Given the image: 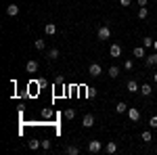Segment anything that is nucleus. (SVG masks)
<instances>
[{
    "mask_svg": "<svg viewBox=\"0 0 157 155\" xmlns=\"http://www.w3.org/2000/svg\"><path fill=\"white\" fill-rule=\"evenodd\" d=\"M40 115H42L44 119H52L55 113H52V109H42V111H40Z\"/></svg>",
    "mask_w": 157,
    "mask_h": 155,
    "instance_id": "aec40b11",
    "label": "nucleus"
},
{
    "mask_svg": "<svg viewBox=\"0 0 157 155\" xmlns=\"http://www.w3.org/2000/svg\"><path fill=\"white\" fill-rule=\"evenodd\" d=\"M151 92H153V88H151V84H143V86H140V95H143V96H149Z\"/></svg>",
    "mask_w": 157,
    "mask_h": 155,
    "instance_id": "dca6fc26",
    "label": "nucleus"
},
{
    "mask_svg": "<svg viewBox=\"0 0 157 155\" xmlns=\"http://www.w3.org/2000/svg\"><path fill=\"white\" fill-rule=\"evenodd\" d=\"M88 151H90V153H101V151H103V143H101V141H90V143H88Z\"/></svg>",
    "mask_w": 157,
    "mask_h": 155,
    "instance_id": "7ed1b4c3",
    "label": "nucleus"
},
{
    "mask_svg": "<svg viewBox=\"0 0 157 155\" xmlns=\"http://www.w3.org/2000/svg\"><path fill=\"white\" fill-rule=\"evenodd\" d=\"M6 15H9V17H17V15H19V6H17V4H9V6H6Z\"/></svg>",
    "mask_w": 157,
    "mask_h": 155,
    "instance_id": "ddd939ff",
    "label": "nucleus"
},
{
    "mask_svg": "<svg viewBox=\"0 0 157 155\" xmlns=\"http://www.w3.org/2000/svg\"><path fill=\"white\" fill-rule=\"evenodd\" d=\"M138 6H147V0H138Z\"/></svg>",
    "mask_w": 157,
    "mask_h": 155,
    "instance_id": "7c9ffc66",
    "label": "nucleus"
},
{
    "mask_svg": "<svg viewBox=\"0 0 157 155\" xmlns=\"http://www.w3.org/2000/svg\"><path fill=\"white\" fill-rule=\"evenodd\" d=\"M40 147H42V141H36V138L29 141V149H32V151H36V149H40Z\"/></svg>",
    "mask_w": 157,
    "mask_h": 155,
    "instance_id": "b1692460",
    "label": "nucleus"
},
{
    "mask_svg": "<svg viewBox=\"0 0 157 155\" xmlns=\"http://www.w3.org/2000/svg\"><path fill=\"white\" fill-rule=\"evenodd\" d=\"M65 153H67V155H80V147H75V145H69V147L65 149Z\"/></svg>",
    "mask_w": 157,
    "mask_h": 155,
    "instance_id": "f3484780",
    "label": "nucleus"
},
{
    "mask_svg": "<svg viewBox=\"0 0 157 155\" xmlns=\"http://www.w3.org/2000/svg\"><path fill=\"white\" fill-rule=\"evenodd\" d=\"M153 82H155V84H157V72H155V73H153Z\"/></svg>",
    "mask_w": 157,
    "mask_h": 155,
    "instance_id": "2f4dec72",
    "label": "nucleus"
},
{
    "mask_svg": "<svg viewBox=\"0 0 157 155\" xmlns=\"http://www.w3.org/2000/svg\"><path fill=\"white\" fill-rule=\"evenodd\" d=\"M111 38V27L109 25H101L97 32V40H101V42H105V40H109Z\"/></svg>",
    "mask_w": 157,
    "mask_h": 155,
    "instance_id": "f257e3e1",
    "label": "nucleus"
},
{
    "mask_svg": "<svg viewBox=\"0 0 157 155\" xmlns=\"http://www.w3.org/2000/svg\"><path fill=\"white\" fill-rule=\"evenodd\" d=\"M42 149H46V151L50 149V141H48V138H44V141H42Z\"/></svg>",
    "mask_w": 157,
    "mask_h": 155,
    "instance_id": "cd10ccee",
    "label": "nucleus"
},
{
    "mask_svg": "<svg viewBox=\"0 0 157 155\" xmlns=\"http://www.w3.org/2000/svg\"><path fill=\"white\" fill-rule=\"evenodd\" d=\"M38 67H40V65H38L36 59H29L27 63H25V72L27 73H38Z\"/></svg>",
    "mask_w": 157,
    "mask_h": 155,
    "instance_id": "20e7f679",
    "label": "nucleus"
},
{
    "mask_svg": "<svg viewBox=\"0 0 157 155\" xmlns=\"http://www.w3.org/2000/svg\"><path fill=\"white\" fill-rule=\"evenodd\" d=\"M126 113H128V118H130V122H134V124H136V122L140 119V111H138L136 107H128V111H126Z\"/></svg>",
    "mask_w": 157,
    "mask_h": 155,
    "instance_id": "39448f33",
    "label": "nucleus"
},
{
    "mask_svg": "<svg viewBox=\"0 0 157 155\" xmlns=\"http://www.w3.org/2000/svg\"><path fill=\"white\" fill-rule=\"evenodd\" d=\"M105 151H107V153H117V143H113V141H109L107 145H105Z\"/></svg>",
    "mask_w": 157,
    "mask_h": 155,
    "instance_id": "2eb2a0df",
    "label": "nucleus"
},
{
    "mask_svg": "<svg viewBox=\"0 0 157 155\" xmlns=\"http://www.w3.org/2000/svg\"><path fill=\"white\" fill-rule=\"evenodd\" d=\"M46 57H48L50 61H57L61 57V52H59V48H48L46 50Z\"/></svg>",
    "mask_w": 157,
    "mask_h": 155,
    "instance_id": "1a4fd4ad",
    "label": "nucleus"
},
{
    "mask_svg": "<svg viewBox=\"0 0 157 155\" xmlns=\"http://www.w3.org/2000/svg\"><path fill=\"white\" fill-rule=\"evenodd\" d=\"M124 69H128V72L134 69V61L132 59H126V61H124Z\"/></svg>",
    "mask_w": 157,
    "mask_h": 155,
    "instance_id": "a878e982",
    "label": "nucleus"
},
{
    "mask_svg": "<svg viewBox=\"0 0 157 155\" xmlns=\"http://www.w3.org/2000/svg\"><path fill=\"white\" fill-rule=\"evenodd\" d=\"M128 92H140V86H138V82L136 80H128Z\"/></svg>",
    "mask_w": 157,
    "mask_h": 155,
    "instance_id": "9d476101",
    "label": "nucleus"
},
{
    "mask_svg": "<svg viewBox=\"0 0 157 155\" xmlns=\"http://www.w3.org/2000/svg\"><path fill=\"white\" fill-rule=\"evenodd\" d=\"M147 17H149V9L147 6H140L138 9V19H147Z\"/></svg>",
    "mask_w": 157,
    "mask_h": 155,
    "instance_id": "412c9836",
    "label": "nucleus"
},
{
    "mask_svg": "<svg viewBox=\"0 0 157 155\" xmlns=\"http://www.w3.org/2000/svg\"><path fill=\"white\" fill-rule=\"evenodd\" d=\"M107 73H109V78H117L120 76V67H115V65H111L107 69Z\"/></svg>",
    "mask_w": 157,
    "mask_h": 155,
    "instance_id": "a211bd4d",
    "label": "nucleus"
},
{
    "mask_svg": "<svg viewBox=\"0 0 157 155\" xmlns=\"http://www.w3.org/2000/svg\"><path fill=\"white\" fill-rule=\"evenodd\" d=\"M149 126H151V128H157V115H153V118L149 119Z\"/></svg>",
    "mask_w": 157,
    "mask_h": 155,
    "instance_id": "bb28decb",
    "label": "nucleus"
},
{
    "mask_svg": "<svg viewBox=\"0 0 157 155\" xmlns=\"http://www.w3.org/2000/svg\"><path fill=\"white\" fill-rule=\"evenodd\" d=\"M63 115H65V119H73V118H75V109H71V107L65 109V113H63Z\"/></svg>",
    "mask_w": 157,
    "mask_h": 155,
    "instance_id": "5701e85b",
    "label": "nucleus"
},
{
    "mask_svg": "<svg viewBox=\"0 0 157 155\" xmlns=\"http://www.w3.org/2000/svg\"><path fill=\"white\" fill-rule=\"evenodd\" d=\"M103 73V67L98 65V63H90L88 65V76H92V78H98Z\"/></svg>",
    "mask_w": 157,
    "mask_h": 155,
    "instance_id": "f03ea898",
    "label": "nucleus"
},
{
    "mask_svg": "<svg viewBox=\"0 0 157 155\" xmlns=\"http://www.w3.org/2000/svg\"><path fill=\"white\" fill-rule=\"evenodd\" d=\"M145 65H147V67H155V65H157V50L145 57Z\"/></svg>",
    "mask_w": 157,
    "mask_h": 155,
    "instance_id": "423d86ee",
    "label": "nucleus"
},
{
    "mask_svg": "<svg viewBox=\"0 0 157 155\" xmlns=\"http://www.w3.org/2000/svg\"><path fill=\"white\" fill-rule=\"evenodd\" d=\"M44 34H46V36H55V34H57V25L55 23H46L44 25Z\"/></svg>",
    "mask_w": 157,
    "mask_h": 155,
    "instance_id": "9b49d317",
    "label": "nucleus"
},
{
    "mask_svg": "<svg viewBox=\"0 0 157 155\" xmlns=\"http://www.w3.org/2000/svg\"><path fill=\"white\" fill-rule=\"evenodd\" d=\"M82 126H84V128H92V126H94V115H92V113H86L84 118H82Z\"/></svg>",
    "mask_w": 157,
    "mask_h": 155,
    "instance_id": "0eeeda50",
    "label": "nucleus"
},
{
    "mask_svg": "<svg viewBox=\"0 0 157 155\" xmlns=\"http://www.w3.org/2000/svg\"><path fill=\"white\" fill-rule=\"evenodd\" d=\"M34 46H36L38 50H46V40H44V38H36V40H34Z\"/></svg>",
    "mask_w": 157,
    "mask_h": 155,
    "instance_id": "4468645a",
    "label": "nucleus"
},
{
    "mask_svg": "<svg viewBox=\"0 0 157 155\" xmlns=\"http://www.w3.org/2000/svg\"><path fill=\"white\" fill-rule=\"evenodd\" d=\"M109 55H111V57H121V46H120V44H111Z\"/></svg>",
    "mask_w": 157,
    "mask_h": 155,
    "instance_id": "f8f14e48",
    "label": "nucleus"
},
{
    "mask_svg": "<svg viewBox=\"0 0 157 155\" xmlns=\"http://www.w3.org/2000/svg\"><path fill=\"white\" fill-rule=\"evenodd\" d=\"M115 111H117V113H126V111H128V105H126L124 101H120V103L115 105Z\"/></svg>",
    "mask_w": 157,
    "mask_h": 155,
    "instance_id": "6ab92c4d",
    "label": "nucleus"
},
{
    "mask_svg": "<svg viewBox=\"0 0 157 155\" xmlns=\"http://www.w3.org/2000/svg\"><path fill=\"white\" fill-rule=\"evenodd\" d=\"M120 4L121 6H130V0H120Z\"/></svg>",
    "mask_w": 157,
    "mask_h": 155,
    "instance_id": "c756f323",
    "label": "nucleus"
},
{
    "mask_svg": "<svg viewBox=\"0 0 157 155\" xmlns=\"http://www.w3.org/2000/svg\"><path fill=\"white\" fill-rule=\"evenodd\" d=\"M140 136H143V141H145V143H151V141H153V134H151V132H143V134H140Z\"/></svg>",
    "mask_w": 157,
    "mask_h": 155,
    "instance_id": "393cba45",
    "label": "nucleus"
},
{
    "mask_svg": "<svg viewBox=\"0 0 157 155\" xmlns=\"http://www.w3.org/2000/svg\"><path fill=\"white\" fill-rule=\"evenodd\" d=\"M153 48H155V50H157V38H155V42H153Z\"/></svg>",
    "mask_w": 157,
    "mask_h": 155,
    "instance_id": "473e14b6",
    "label": "nucleus"
},
{
    "mask_svg": "<svg viewBox=\"0 0 157 155\" xmlns=\"http://www.w3.org/2000/svg\"><path fill=\"white\" fill-rule=\"evenodd\" d=\"M153 42H155V38H149V36L143 38V46H145V48H151V46H153Z\"/></svg>",
    "mask_w": 157,
    "mask_h": 155,
    "instance_id": "4be33fe9",
    "label": "nucleus"
},
{
    "mask_svg": "<svg viewBox=\"0 0 157 155\" xmlns=\"http://www.w3.org/2000/svg\"><path fill=\"white\" fill-rule=\"evenodd\" d=\"M132 55L136 57V59H145V57H147V50H145V46H136V48L132 50Z\"/></svg>",
    "mask_w": 157,
    "mask_h": 155,
    "instance_id": "6e6552de",
    "label": "nucleus"
},
{
    "mask_svg": "<svg viewBox=\"0 0 157 155\" xmlns=\"http://www.w3.org/2000/svg\"><path fill=\"white\" fill-rule=\"evenodd\" d=\"M55 84H57V86H61V84H65V80H63V76H57V78H55Z\"/></svg>",
    "mask_w": 157,
    "mask_h": 155,
    "instance_id": "c85d7f7f",
    "label": "nucleus"
}]
</instances>
